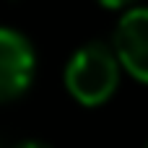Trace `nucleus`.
Segmentation results:
<instances>
[{
    "label": "nucleus",
    "mask_w": 148,
    "mask_h": 148,
    "mask_svg": "<svg viewBox=\"0 0 148 148\" xmlns=\"http://www.w3.org/2000/svg\"><path fill=\"white\" fill-rule=\"evenodd\" d=\"M122 68L114 57L112 44L94 39L81 44L65 65V88L83 107H99L112 99L120 86Z\"/></svg>",
    "instance_id": "obj_1"
},
{
    "label": "nucleus",
    "mask_w": 148,
    "mask_h": 148,
    "mask_svg": "<svg viewBox=\"0 0 148 148\" xmlns=\"http://www.w3.org/2000/svg\"><path fill=\"white\" fill-rule=\"evenodd\" d=\"M36 73V52L26 34L0 26V104L23 96Z\"/></svg>",
    "instance_id": "obj_2"
},
{
    "label": "nucleus",
    "mask_w": 148,
    "mask_h": 148,
    "mask_svg": "<svg viewBox=\"0 0 148 148\" xmlns=\"http://www.w3.org/2000/svg\"><path fill=\"white\" fill-rule=\"evenodd\" d=\"M112 49L122 70L148 83V5L127 8L112 34Z\"/></svg>",
    "instance_id": "obj_3"
},
{
    "label": "nucleus",
    "mask_w": 148,
    "mask_h": 148,
    "mask_svg": "<svg viewBox=\"0 0 148 148\" xmlns=\"http://www.w3.org/2000/svg\"><path fill=\"white\" fill-rule=\"evenodd\" d=\"M10 148H55V146H49L47 140H36V138H26V140H18L16 146H10Z\"/></svg>",
    "instance_id": "obj_4"
},
{
    "label": "nucleus",
    "mask_w": 148,
    "mask_h": 148,
    "mask_svg": "<svg viewBox=\"0 0 148 148\" xmlns=\"http://www.w3.org/2000/svg\"><path fill=\"white\" fill-rule=\"evenodd\" d=\"M104 8H127V5H133L135 0H99Z\"/></svg>",
    "instance_id": "obj_5"
},
{
    "label": "nucleus",
    "mask_w": 148,
    "mask_h": 148,
    "mask_svg": "<svg viewBox=\"0 0 148 148\" xmlns=\"http://www.w3.org/2000/svg\"><path fill=\"white\" fill-rule=\"evenodd\" d=\"M143 148H148V140H146V146H143Z\"/></svg>",
    "instance_id": "obj_6"
}]
</instances>
